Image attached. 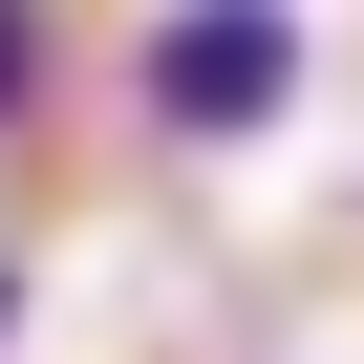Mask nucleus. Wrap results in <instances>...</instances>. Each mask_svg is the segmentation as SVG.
<instances>
[{
  "label": "nucleus",
  "instance_id": "f257e3e1",
  "mask_svg": "<svg viewBox=\"0 0 364 364\" xmlns=\"http://www.w3.org/2000/svg\"><path fill=\"white\" fill-rule=\"evenodd\" d=\"M300 65H321L300 0H171V22L129 43V107H150L171 150H257V129L300 107Z\"/></svg>",
  "mask_w": 364,
  "mask_h": 364
},
{
  "label": "nucleus",
  "instance_id": "f03ea898",
  "mask_svg": "<svg viewBox=\"0 0 364 364\" xmlns=\"http://www.w3.org/2000/svg\"><path fill=\"white\" fill-rule=\"evenodd\" d=\"M43 107V0H0V129Z\"/></svg>",
  "mask_w": 364,
  "mask_h": 364
},
{
  "label": "nucleus",
  "instance_id": "7ed1b4c3",
  "mask_svg": "<svg viewBox=\"0 0 364 364\" xmlns=\"http://www.w3.org/2000/svg\"><path fill=\"white\" fill-rule=\"evenodd\" d=\"M0 321H22V257H0Z\"/></svg>",
  "mask_w": 364,
  "mask_h": 364
}]
</instances>
